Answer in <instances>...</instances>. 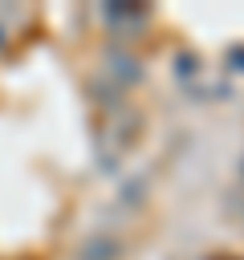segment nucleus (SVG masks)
I'll return each mask as SVG.
<instances>
[{
	"label": "nucleus",
	"instance_id": "obj_3",
	"mask_svg": "<svg viewBox=\"0 0 244 260\" xmlns=\"http://www.w3.org/2000/svg\"><path fill=\"white\" fill-rule=\"evenodd\" d=\"M102 16L110 20V24H118V20H146V8H130V4H106L102 8Z\"/></svg>",
	"mask_w": 244,
	"mask_h": 260
},
{
	"label": "nucleus",
	"instance_id": "obj_7",
	"mask_svg": "<svg viewBox=\"0 0 244 260\" xmlns=\"http://www.w3.org/2000/svg\"><path fill=\"white\" fill-rule=\"evenodd\" d=\"M228 207H232V215L244 223V195H228Z\"/></svg>",
	"mask_w": 244,
	"mask_h": 260
},
{
	"label": "nucleus",
	"instance_id": "obj_6",
	"mask_svg": "<svg viewBox=\"0 0 244 260\" xmlns=\"http://www.w3.org/2000/svg\"><path fill=\"white\" fill-rule=\"evenodd\" d=\"M224 61H228L236 73H244V45H232V49L224 53Z\"/></svg>",
	"mask_w": 244,
	"mask_h": 260
},
{
	"label": "nucleus",
	"instance_id": "obj_8",
	"mask_svg": "<svg viewBox=\"0 0 244 260\" xmlns=\"http://www.w3.org/2000/svg\"><path fill=\"white\" fill-rule=\"evenodd\" d=\"M4 37H8V32H4V24H0V49H4Z\"/></svg>",
	"mask_w": 244,
	"mask_h": 260
},
{
	"label": "nucleus",
	"instance_id": "obj_9",
	"mask_svg": "<svg viewBox=\"0 0 244 260\" xmlns=\"http://www.w3.org/2000/svg\"><path fill=\"white\" fill-rule=\"evenodd\" d=\"M240 179H244V162H240Z\"/></svg>",
	"mask_w": 244,
	"mask_h": 260
},
{
	"label": "nucleus",
	"instance_id": "obj_1",
	"mask_svg": "<svg viewBox=\"0 0 244 260\" xmlns=\"http://www.w3.org/2000/svg\"><path fill=\"white\" fill-rule=\"evenodd\" d=\"M118 256H122V240L110 232H89L77 252V260H118Z\"/></svg>",
	"mask_w": 244,
	"mask_h": 260
},
{
	"label": "nucleus",
	"instance_id": "obj_5",
	"mask_svg": "<svg viewBox=\"0 0 244 260\" xmlns=\"http://www.w3.org/2000/svg\"><path fill=\"white\" fill-rule=\"evenodd\" d=\"M142 195H146V179H134V183H126V187H122V203H126V207H130V203L138 207V203H142Z\"/></svg>",
	"mask_w": 244,
	"mask_h": 260
},
{
	"label": "nucleus",
	"instance_id": "obj_2",
	"mask_svg": "<svg viewBox=\"0 0 244 260\" xmlns=\"http://www.w3.org/2000/svg\"><path fill=\"white\" fill-rule=\"evenodd\" d=\"M106 65H110V77L118 85H138L142 81V61L130 57V53H122V49H110L106 53Z\"/></svg>",
	"mask_w": 244,
	"mask_h": 260
},
{
	"label": "nucleus",
	"instance_id": "obj_4",
	"mask_svg": "<svg viewBox=\"0 0 244 260\" xmlns=\"http://www.w3.org/2000/svg\"><path fill=\"white\" fill-rule=\"evenodd\" d=\"M175 73H179L183 81L195 77V73H199V57H195V53H179V57H175Z\"/></svg>",
	"mask_w": 244,
	"mask_h": 260
}]
</instances>
